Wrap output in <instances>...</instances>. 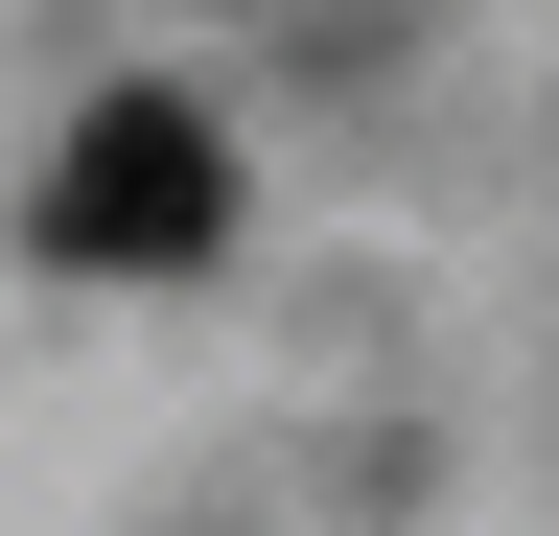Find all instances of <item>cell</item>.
<instances>
[{
  "mask_svg": "<svg viewBox=\"0 0 559 536\" xmlns=\"http://www.w3.org/2000/svg\"><path fill=\"white\" fill-rule=\"evenodd\" d=\"M24 257L47 281H210L234 257V141H210V94H94L70 117V164L24 187Z\"/></svg>",
  "mask_w": 559,
  "mask_h": 536,
  "instance_id": "obj_1",
  "label": "cell"
}]
</instances>
